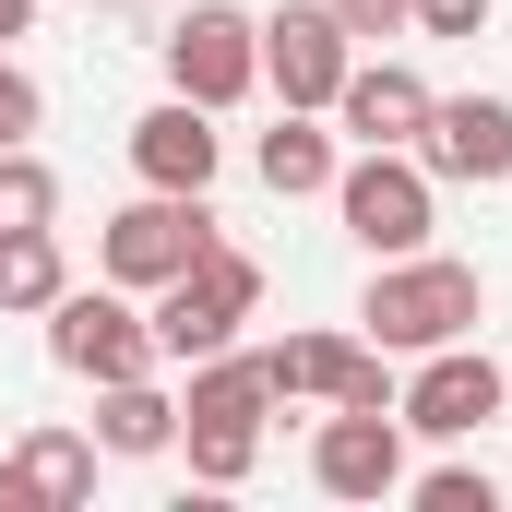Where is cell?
I'll return each instance as SVG.
<instances>
[{"mask_svg":"<svg viewBox=\"0 0 512 512\" xmlns=\"http://www.w3.org/2000/svg\"><path fill=\"white\" fill-rule=\"evenodd\" d=\"M477 322H489L477 262H453V251H393V262H370L358 334H370L382 358H429V346H453V334H477Z\"/></svg>","mask_w":512,"mask_h":512,"instance_id":"1","label":"cell"},{"mask_svg":"<svg viewBox=\"0 0 512 512\" xmlns=\"http://www.w3.org/2000/svg\"><path fill=\"white\" fill-rule=\"evenodd\" d=\"M262 310V262L239 239H215V251H191V274H167L155 298H143V322H155V358L167 370H191V358H215V346H239V322Z\"/></svg>","mask_w":512,"mask_h":512,"instance_id":"2","label":"cell"},{"mask_svg":"<svg viewBox=\"0 0 512 512\" xmlns=\"http://www.w3.org/2000/svg\"><path fill=\"white\" fill-rule=\"evenodd\" d=\"M334 215H346V239H358L370 262L429 251V227H441V179L417 167V143H358V155L334 167Z\"/></svg>","mask_w":512,"mask_h":512,"instance_id":"3","label":"cell"},{"mask_svg":"<svg viewBox=\"0 0 512 512\" xmlns=\"http://www.w3.org/2000/svg\"><path fill=\"white\" fill-rule=\"evenodd\" d=\"M215 239H227V227H215L203 191H143V203H120V215L96 227V274L131 286V298H155L167 274H191V251H215Z\"/></svg>","mask_w":512,"mask_h":512,"instance_id":"4","label":"cell"},{"mask_svg":"<svg viewBox=\"0 0 512 512\" xmlns=\"http://www.w3.org/2000/svg\"><path fill=\"white\" fill-rule=\"evenodd\" d=\"M167 96H191V108H251L262 96V24L239 0H191L179 24H167Z\"/></svg>","mask_w":512,"mask_h":512,"instance_id":"5","label":"cell"},{"mask_svg":"<svg viewBox=\"0 0 512 512\" xmlns=\"http://www.w3.org/2000/svg\"><path fill=\"white\" fill-rule=\"evenodd\" d=\"M512 405V370L477 346V334H453V346H429L405 393H393V417H405V441H477L489 417Z\"/></svg>","mask_w":512,"mask_h":512,"instance_id":"6","label":"cell"},{"mask_svg":"<svg viewBox=\"0 0 512 512\" xmlns=\"http://www.w3.org/2000/svg\"><path fill=\"white\" fill-rule=\"evenodd\" d=\"M48 358L72 370V382H131V370H167L155 358V322L131 310V286H60L48 298Z\"/></svg>","mask_w":512,"mask_h":512,"instance_id":"7","label":"cell"},{"mask_svg":"<svg viewBox=\"0 0 512 512\" xmlns=\"http://www.w3.org/2000/svg\"><path fill=\"white\" fill-rule=\"evenodd\" d=\"M346 72H358V36H346L322 0H286V12H262V84H274V108H322V120H334Z\"/></svg>","mask_w":512,"mask_h":512,"instance_id":"8","label":"cell"},{"mask_svg":"<svg viewBox=\"0 0 512 512\" xmlns=\"http://www.w3.org/2000/svg\"><path fill=\"white\" fill-rule=\"evenodd\" d=\"M310 489L322 501H405V417L393 405H334L310 429Z\"/></svg>","mask_w":512,"mask_h":512,"instance_id":"9","label":"cell"},{"mask_svg":"<svg viewBox=\"0 0 512 512\" xmlns=\"http://www.w3.org/2000/svg\"><path fill=\"white\" fill-rule=\"evenodd\" d=\"M417 167L453 179V191H501L512 179V96H429Z\"/></svg>","mask_w":512,"mask_h":512,"instance_id":"10","label":"cell"},{"mask_svg":"<svg viewBox=\"0 0 512 512\" xmlns=\"http://www.w3.org/2000/svg\"><path fill=\"white\" fill-rule=\"evenodd\" d=\"M215 167H227L215 108L167 96V108H143V120H131V179H143V191H215Z\"/></svg>","mask_w":512,"mask_h":512,"instance_id":"11","label":"cell"},{"mask_svg":"<svg viewBox=\"0 0 512 512\" xmlns=\"http://www.w3.org/2000/svg\"><path fill=\"white\" fill-rule=\"evenodd\" d=\"M96 501V429H24L0 453V512H72Z\"/></svg>","mask_w":512,"mask_h":512,"instance_id":"12","label":"cell"},{"mask_svg":"<svg viewBox=\"0 0 512 512\" xmlns=\"http://www.w3.org/2000/svg\"><path fill=\"white\" fill-rule=\"evenodd\" d=\"M334 131H346V143H417V131H429V72L358 48V72H346V96H334Z\"/></svg>","mask_w":512,"mask_h":512,"instance_id":"13","label":"cell"},{"mask_svg":"<svg viewBox=\"0 0 512 512\" xmlns=\"http://www.w3.org/2000/svg\"><path fill=\"white\" fill-rule=\"evenodd\" d=\"M96 453H108V465H155V453H179V393L155 382V370L96 382Z\"/></svg>","mask_w":512,"mask_h":512,"instance_id":"14","label":"cell"},{"mask_svg":"<svg viewBox=\"0 0 512 512\" xmlns=\"http://www.w3.org/2000/svg\"><path fill=\"white\" fill-rule=\"evenodd\" d=\"M334 131H322V108H274V131L251 143V179L274 191V203H310V191H334Z\"/></svg>","mask_w":512,"mask_h":512,"instance_id":"15","label":"cell"},{"mask_svg":"<svg viewBox=\"0 0 512 512\" xmlns=\"http://www.w3.org/2000/svg\"><path fill=\"white\" fill-rule=\"evenodd\" d=\"M358 346H370V334H286V346H262L274 405H334V393H346V370H358Z\"/></svg>","mask_w":512,"mask_h":512,"instance_id":"16","label":"cell"},{"mask_svg":"<svg viewBox=\"0 0 512 512\" xmlns=\"http://www.w3.org/2000/svg\"><path fill=\"white\" fill-rule=\"evenodd\" d=\"M72 286V262H60V227H24V239H0V322H48V298Z\"/></svg>","mask_w":512,"mask_h":512,"instance_id":"17","label":"cell"},{"mask_svg":"<svg viewBox=\"0 0 512 512\" xmlns=\"http://www.w3.org/2000/svg\"><path fill=\"white\" fill-rule=\"evenodd\" d=\"M24 227H60V167L36 143H0V239H24Z\"/></svg>","mask_w":512,"mask_h":512,"instance_id":"18","label":"cell"},{"mask_svg":"<svg viewBox=\"0 0 512 512\" xmlns=\"http://www.w3.org/2000/svg\"><path fill=\"white\" fill-rule=\"evenodd\" d=\"M179 453H191L203 489H239V477L262 465V417H203V429H179Z\"/></svg>","mask_w":512,"mask_h":512,"instance_id":"19","label":"cell"},{"mask_svg":"<svg viewBox=\"0 0 512 512\" xmlns=\"http://www.w3.org/2000/svg\"><path fill=\"white\" fill-rule=\"evenodd\" d=\"M405 501L417 512H501V477L489 465H429V477L405 465Z\"/></svg>","mask_w":512,"mask_h":512,"instance_id":"20","label":"cell"},{"mask_svg":"<svg viewBox=\"0 0 512 512\" xmlns=\"http://www.w3.org/2000/svg\"><path fill=\"white\" fill-rule=\"evenodd\" d=\"M36 120H48V96H36V72L0 48V143H36Z\"/></svg>","mask_w":512,"mask_h":512,"instance_id":"21","label":"cell"},{"mask_svg":"<svg viewBox=\"0 0 512 512\" xmlns=\"http://www.w3.org/2000/svg\"><path fill=\"white\" fill-rule=\"evenodd\" d=\"M417 36H489V0H405Z\"/></svg>","mask_w":512,"mask_h":512,"instance_id":"22","label":"cell"},{"mask_svg":"<svg viewBox=\"0 0 512 512\" xmlns=\"http://www.w3.org/2000/svg\"><path fill=\"white\" fill-rule=\"evenodd\" d=\"M322 12H334V24H346L358 48H382V36H405V0H322Z\"/></svg>","mask_w":512,"mask_h":512,"instance_id":"23","label":"cell"},{"mask_svg":"<svg viewBox=\"0 0 512 512\" xmlns=\"http://www.w3.org/2000/svg\"><path fill=\"white\" fill-rule=\"evenodd\" d=\"M24 24H36V0H0V48H12V36H24Z\"/></svg>","mask_w":512,"mask_h":512,"instance_id":"24","label":"cell"},{"mask_svg":"<svg viewBox=\"0 0 512 512\" xmlns=\"http://www.w3.org/2000/svg\"><path fill=\"white\" fill-rule=\"evenodd\" d=\"M501 417H512V405H501Z\"/></svg>","mask_w":512,"mask_h":512,"instance_id":"25","label":"cell"}]
</instances>
